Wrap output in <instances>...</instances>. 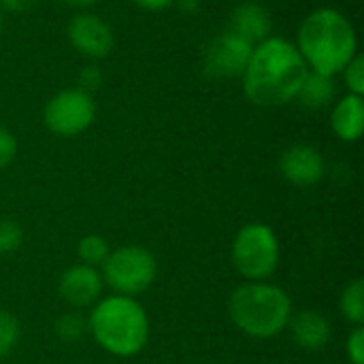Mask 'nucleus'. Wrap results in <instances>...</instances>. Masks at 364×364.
Masks as SVG:
<instances>
[{"instance_id": "f257e3e1", "label": "nucleus", "mask_w": 364, "mask_h": 364, "mask_svg": "<svg viewBox=\"0 0 364 364\" xmlns=\"http://www.w3.org/2000/svg\"><path fill=\"white\" fill-rule=\"evenodd\" d=\"M309 68L294 43L269 36L254 45L243 70V94L256 107L273 109L292 102Z\"/></svg>"}, {"instance_id": "f03ea898", "label": "nucleus", "mask_w": 364, "mask_h": 364, "mask_svg": "<svg viewBox=\"0 0 364 364\" xmlns=\"http://www.w3.org/2000/svg\"><path fill=\"white\" fill-rule=\"evenodd\" d=\"M294 45L309 70L328 77L339 75L358 53V36L352 21L331 6L316 9L301 21Z\"/></svg>"}, {"instance_id": "7ed1b4c3", "label": "nucleus", "mask_w": 364, "mask_h": 364, "mask_svg": "<svg viewBox=\"0 0 364 364\" xmlns=\"http://www.w3.org/2000/svg\"><path fill=\"white\" fill-rule=\"evenodd\" d=\"M87 333L109 356L134 358L147 348L151 322L136 299L109 294L90 307Z\"/></svg>"}, {"instance_id": "20e7f679", "label": "nucleus", "mask_w": 364, "mask_h": 364, "mask_svg": "<svg viewBox=\"0 0 364 364\" xmlns=\"http://www.w3.org/2000/svg\"><path fill=\"white\" fill-rule=\"evenodd\" d=\"M294 314L290 294L273 282H243L228 296L232 324L252 339L267 341L282 335Z\"/></svg>"}, {"instance_id": "39448f33", "label": "nucleus", "mask_w": 364, "mask_h": 364, "mask_svg": "<svg viewBox=\"0 0 364 364\" xmlns=\"http://www.w3.org/2000/svg\"><path fill=\"white\" fill-rule=\"evenodd\" d=\"M230 260L245 282H269L277 273L282 260L277 232L264 222L243 224L232 239Z\"/></svg>"}, {"instance_id": "423d86ee", "label": "nucleus", "mask_w": 364, "mask_h": 364, "mask_svg": "<svg viewBox=\"0 0 364 364\" xmlns=\"http://www.w3.org/2000/svg\"><path fill=\"white\" fill-rule=\"evenodd\" d=\"M98 271L105 288L113 294L136 299L154 286L158 277V260L147 247L130 243L111 250Z\"/></svg>"}, {"instance_id": "0eeeda50", "label": "nucleus", "mask_w": 364, "mask_h": 364, "mask_svg": "<svg viewBox=\"0 0 364 364\" xmlns=\"http://www.w3.org/2000/svg\"><path fill=\"white\" fill-rule=\"evenodd\" d=\"M96 119V102L92 94L81 87H66L53 94L45 109L43 122L45 128L62 139H73L83 134Z\"/></svg>"}, {"instance_id": "6e6552de", "label": "nucleus", "mask_w": 364, "mask_h": 364, "mask_svg": "<svg viewBox=\"0 0 364 364\" xmlns=\"http://www.w3.org/2000/svg\"><path fill=\"white\" fill-rule=\"evenodd\" d=\"M252 49H254L252 43L226 30L207 43L203 51V70L207 77H213V79L241 77L250 62Z\"/></svg>"}, {"instance_id": "1a4fd4ad", "label": "nucleus", "mask_w": 364, "mask_h": 364, "mask_svg": "<svg viewBox=\"0 0 364 364\" xmlns=\"http://www.w3.org/2000/svg\"><path fill=\"white\" fill-rule=\"evenodd\" d=\"M105 292V282L98 269L87 264H70L58 277V294L70 309H90L94 307Z\"/></svg>"}, {"instance_id": "9d476101", "label": "nucleus", "mask_w": 364, "mask_h": 364, "mask_svg": "<svg viewBox=\"0 0 364 364\" xmlns=\"http://www.w3.org/2000/svg\"><path fill=\"white\" fill-rule=\"evenodd\" d=\"M68 43L85 58L90 60H102L113 51L115 36L111 26L92 13H79L75 15L66 26Z\"/></svg>"}, {"instance_id": "9b49d317", "label": "nucleus", "mask_w": 364, "mask_h": 364, "mask_svg": "<svg viewBox=\"0 0 364 364\" xmlns=\"http://www.w3.org/2000/svg\"><path fill=\"white\" fill-rule=\"evenodd\" d=\"M279 173L288 183L296 188H309L322 181L326 173V162L320 149H316L314 145L296 143L282 154Z\"/></svg>"}, {"instance_id": "f8f14e48", "label": "nucleus", "mask_w": 364, "mask_h": 364, "mask_svg": "<svg viewBox=\"0 0 364 364\" xmlns=\"http://www.w3.org/2000/svg\"><path fill=\"white\" fill-rule=\"evenodd\" d=\"M286 331L303 352H322L333 339L331 320L314 309H303L292 314Z\"/></svg>"}, {"instance_id": "ddd939ff", "label": "nucleus", "mask_w": 364, "mask_h": 364, "mask_svg": "<svg viewBox=\"0 0 364 364\" xmlns=\"http://www.w3.org/2000/svg\"><path fill=\"white\" fill-rule=\"evenodd\" d=\"M331 128L335 136L343 143L360 141L364 132V98L356 94H346L333 105Z\"/></svg>"}, {"instance_id": "4468645a", "label": "nucleus", "mask_w": 364, "mask_h": 364, "mask_svg": "<svg viewBox=\"0 0 364 364\" xmlns=\"http://www.w3.org/2000/svg\"><path fill=\"white\" fill-rule=\"evenodd\" d=\"M273 30V21L269 11L258 4V2H243L232 11L230 17V32L239 34L241 38H245L252 45L262 43L264 38L271 36Z\"/></svg>"}, {"instance_id": "2eb2a0df", "label": "nucleus", "mask_w": 364, "mask_h": 364, "mask_svg": "<svg viewBox=\"0 0 364 364\" xmlns=\"http://www.w3.org/2000/svg\"><path fill=\"white\" fill-rule=\"evenodd\" d=\"M335 96H337V87H335L333 77L309 70L303 85H301V90H299V94H296V100L303 107L318 111V109H324V107L333 105Z\"/></svg>"}, {"instance_id": "dca6fc26", "label": "nucleus", "mask_w": 364, "mask_h": 364, "mask_svg": "<svg viewBox=\"0 0 364 364\" xmlns=\"http://www.w3.org/2000/svg\"><path fill=\"white\" fill-rule=\"evenodd\" d=\"M339 311L352 326H364V282H350L339 296Z\"/></svg>"}, {"instance_id": "f3484780", "label": "nucleus", "mask_w": 364, "mask_h": 364, "mask_svg": "<svg viewBox=\"0 0 364 364\" xmlns=\"http://www.w3.org/2000/svg\"><path fill=\"white\" fill-rule=\"evenodd\" d=\"M53 333L64 343H77L87 335V318L83 314H79L77 309L66 311V314L55 318Z\"/></svg>"}, {"instance_id": "a211bd4d", "label": "nucleus", "mask_w": 364, "mask_h": 364, "mask_svg": "<svg viewBox=\"0 0 364 364\" xmlns=\"http://www.w3.org/2000/svg\"><path fill=\"white\" fill-rule=\"evenodd\" d=\"M109 252H111V245L100 235H85L77 243V258H79V262L87 264V267H94V269L102 267V262L107 260Z\"/></svg>"}, {"instance_id": "6ab92c4d", "label": "nucleus", "mask_w": 364, "mask_h": 364, "mask_svg": "<svg viewBox=\"0 0 364 364\" xmlns=\"http://www.w3.org/2000/svg\"><path fill=\"white\" fill-rule=\"evenodd\" d=\"M19 337H21L19 320L11 311L0 309V358L9 356L17 348Z\"/></svg>"}, {"instance_id": "aec40b11", "label": "nucleus", "mask_w": 364, "mask_h": 364, "mask_svg": "<svg viewBox=\"0 0 364 364\" xmlns=\"http://www.w3.org/2000/svg\"><path fill=\"white\" fill-rule=\"evenodd\" d=\"M23 243V228L17 220L0 218V256L15 254Z\"/></svg>"}, {"instance_id": "412c9836", "label": "nucleus", "mask_w": 364, "mask_h": 364, "mask_svg": "<svg viewBox=\"0 0 364 364\" xmlns=\"http://www.w3.org/2000/svg\"><path fill=\"white\" fill-rule=\"evenodd\" d=\"M343 81L348 85V94H356V96H364V58L360 53H356L348 66L341 70Z\"/></svg>"}, {"instance_id": "4be33fe9", "label": "nucleus", "mask_w": 364, "mask_h": 364, "mask_svg": "<svg viewBox=\"0 0 364 364\" xmlns=\"http://www.w3.org/2000/svg\"><path fill=\"white\" fill-rule=\"evenodd\" d=\"M346 354L352 364H364V326H354L346 341Z\"/></svg>"}, {"instance_id": "5701e85b", "label": "nucleus", "mask_w": 364, "mask_h": 364, "mask_svg": "<svg viewBox=\"0 0 364 364\" xmlns=\"http://www.w3.org/2000/svg\"><path fill=\"white\" fill-rule=\"evenodd\" d=\"M15 156H17V139L9 128L0 126V171L6 168L15 160Z\"/></svg>"}, {"instance_id": "b1692460", "label": "nucleus", "mask_w": 364, "mask_h": 364, "mask_svg": "<svg viewBox=\"0 0 364 364\" xmlns=\"http://www.w3.org/2000/svg\"><path fill=\"white\" fill-rule=\"evenodd\" d=\"M102 83V73L98 66H85L79 73V87L87 94H92L98 85Z\"/></svg>"}, {"instance_id": "393cba45", "label": "nucleus", "mask_w": 364, "mask_h": 364, "mask_svg": "<svg viewBox=\"0 0 364 364\" xmlns=\"http://www.w3.org/2000/svg\"><path fill=\"white\" fill-rule=\"evenodd\" d=\"M38 4L41 0H0V9H6L9 13H28Z\"/></svg>"}, {"instance_id": "a878e982", "label": "nucleus", "mask_w": 364, "mask_h": 364, "mask_svg": "<svg viewBox=\"0 0 364 364\" xmlns=\"http://www.w3.org/2000/svg\"><path fill=\"white\" fill-rule=\"evenodd\" d=\"M139 9H143V11H151V13H156V11H164V9H168L175 0H132Z\"/></svg>"}, {"instance_id": "bb28decb", "label": "nucleus", "mask_w": 364, "mask_h": 364, "mask_svg": "<svg viewBox=\"0 0 364 364\" xmlns=\"http://www.w3.org/2000/svg\"><path fill=\"white\" fill-rule=\"evenodd\" d=\"M70 4H75V6H90V4H94V2H98V0H68Z\"/></svg>"}, {"instance_id": "cd10ccee", "label": "nucleus", "mask_w": 364, "mask_h": 364, "mask_svg": "<svg viewBox=\"0 0 364 364\" xmlns=\"http://www.w3.org/2000/svg\"><path fill=\"white\" fill-rule=\"evenodd\" d=\"M0 30H2V9H0Z\"/></svg>"}]
</instances>
